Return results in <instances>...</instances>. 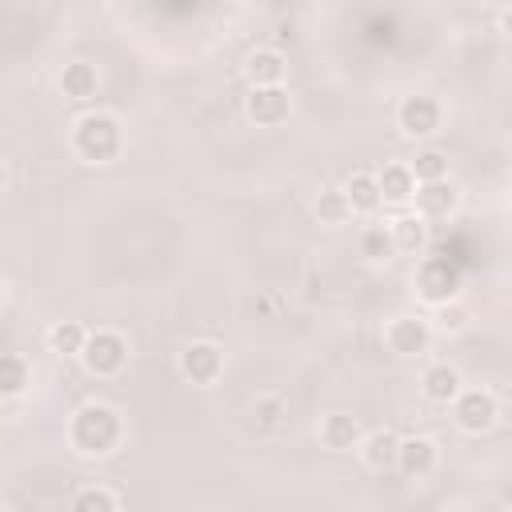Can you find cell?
<instances>
[{"label":"cell","mask_w":512,"mask_h":512,"mask_svg":"<svg viewBox=\"0 0 512 512\" xmlns=\"http://www.w3.org/2000/svg\"><path fill=\"white\" fill-rule=\"evenodd\" d=\"M68 512H120V500H116V492L104 488V484H84V488L72 492Z\"/></svg>","instance_id":"22"},{"label":"cell","mask_w":512,"mask_h":512,"mask_svg":"<svg viewBox=\"0 0 512 512\" xmlns=\"http://www.w3.org/2000/svg\"><path fill=\"white\" fill-rule=\"evenodd\" d=\"M432 332H460L468 324V312L460 304H444V308H432Z\"/></svg>","instance_id":"27"},{"label":"cell","mask_w":512,"mask_h":512,"mask_svg":"<svg viewBox=\"0 0 512 512\" xmlns=\"http://www.w3.org/2000/svg\"><path fill=\"white\" fill-rule=\"evenodd\" d=\"M384 344L396 356H420L432 344V324L424 316H392L384 324Z\"/></svg>","instance_id":"8"},{"label":"cell","mask_w":512,"mask_h":512,"mask_svg":"<svg viewBox=\"0 0 512 512\" xmlns=\"http://www.w3.org/2000/svg\"><path fill=\"white\" fill-rule=\"evenodd\" d=\"M436 460H440L436 440H428V436H404V440H400L396 472H404L408 480H424V476L436 472Z\"/></svg>","instance_id":"12"},{"label":"cell","mask_w":512,"mask_h":512,"mask_svg":"<svg viewBox=\"0 0 512 512\" xmlns=\"http://www.w3.org/2000/svg\"><path fill=\"white\" fill-rule=\"evenodd\" d=\"M344 196H348V204H352V216H372V212L384 208L376 172H352V176L344 180Z\"/></svg>","instance_id":"16"},{"label":"cell","mask_w":512,"mask_h":512,"mask_svg":"<svg viewBox=\"0 0 512 512\" xmlns=\"http://www.w3.org/2000/svg\"><path fill=\"white\" fill-rule=\"evenodd\" d=\"M508 512H512V508H508Z\"/></svg>","instance_id":"30"},{"label":"cell","mask_w":512,"mask_h":512,"mask_svg":"<svg viewBox=\"0 0 512 512\" xmlns=\"http://www.w3.org/2000/svg\"><path fill=\"white\" fill-rule=\"evenodd\" d=\"M56 84H60V92H64L68 100H88V96H96L100 76H96V68H92L88 60H68V64L56 72Z\"/></svg>","instance_id":"17"},{"label":"cell","mask_w":512,"mask_h":512,"mask_svg":"<svg viewBox=\"0 0 512 512\" xmlns=\"http://www.w3.org/2000/svg\"><path fill=\"white\" fill-rule=\"evenodd\" d=\"M68 144L80 160L88 164H108L120 156L124 148V132H120V120L112 112H84L72 120V132H68Z\"/></svg>","instance_id":"2"},{"label":"cell","mask_w":512,"mask_h":512,"mask_svg":"<svg viewBox=\"0 0 512 512\" xmlns=\"http://www.w3.org/2000/svg\"><path fill=\"white\" fill-rule=\"evenodd\" d=\"M388 228H392V244H396V252H420L424 244H428V220H420L416 212H404V216H396V220H388Z\"/></svg>","instance_id":"19"},{"label":"cell","mask_w":512,"mask_h":512,"mask_svg":"<svg viewBox=\"0 0 512 512\" xmlns=\"http://www.w3.org/2000/svg\"><path fill=\"white\" fill-rule=\"evenodd\" d=\"M244 116H248L252 124H260V128L284 124V120L292 116V96H288V88H284V84H280V88H248V96H244Z\"/></svg>","instance_id":"9"},{"label":"cell","mask_w":512,"mask_h":512,"mask_svg":"<svg viewBox=\"0 0 512 512\" xmlns=\"http://www.w3.org/2000/svg\"><path fill=\"white\" fill-rule=\"evenodd\" d=\"M416 184H436V180H448V156L440 148H420L412 160H408Z\"/></svg>","instance_id":"23"},{"label":"cell","mask_w":512,"mask_h":512,"mask_svg":"<svg viewBox=\"0 0 512 512\" xmlns=\"http://www.w3.org/2000/svg\"><path fill=\"white\" fill-rule=\"evenodd\" d=\"M284 416H288V404H284L280 396H272V392L256 396V404H252V420H256L260 432H276V428L284 424Z\"/></svg>","instance_id":"25"},{"label":"cell","mask_w":512,"mask_h":512,"mask_svg":"<svg viewBox=\"0 0 512 512\" xmlns=\"http://www.w3.org/2000/svg\"><path fill=\"white\" fill-rule=\"evenodd\" d=\"M396 124H400V132H404L408 140H428V136H436L440 124H444V108H440L436 96L412 92V96H404V100L396 104Z\"/></svg>","instance_id":"5"},{"label":"cell","mask_w":512,"mask_h":512,"mask_svg":"<svg viewBox=\"0 0 512 512\" xmlns=\"http://www.w3.org/2000/svg\"><path fill=\"white\" fill-rule=\"evenodd\" d=\"M316 436H320V444L332 448V452H352V448H360V440H364L360 420L348 416V412H328V416L320 420Z\"/></svg>","instance_id":"14"},{"label":"cell","mask_w":512,"mask_h":512,"mask_svg":"<svg viewBox=\"0 0 512 512\" xmlns=\"http://www.w3.org/2000/svg\"><path fill=\"white\" fill-rule=\"evenodd\" d=\"M412 284H416V296L428 308H444V304H456V296L464 288V276L448 256H428V260H420Z\"/></svg>","instance_id":"3"},{"label":"cell","mask_w":512,"mask_h":512,"mask_svg":"<svg viewBox=\"0 0 512 512\" xmlns=\"http://www.w3.org/2000/svg\"><path fill=\"white\" fill-rule=\"evenodd\" d=\"M124 436V420L112 404L104 400H88L72 412L68 420V444L80 452V456H108Z\"/></svg>","instance_id":"1"},{"label":"cell","mask_w":512,"mask_h":512,"mask_svg":"<svg viewBox=\"0 0 512 512\" xmlns=\"http://www.w3.org/2000/svg\"><path fill=\"white\" fill-rule=\"evenodd\" d=\"M496 24H500V32H504V36L512 40V4H504V8H500V16H496Z\"/></svg>","instance_id":"28"},{"label":"cell","mask_w":512,"mask_h":512,"mask_svg":"<svg viewBox=\"0 0 512 512\" xmlns=\"http://www.w3.org/2000/svg\"><path fill=\"white\" fill-rule=\"evenodd\" d=\"M80 364H84L92 376L108 380V376H116V372L128 364V340H124L116 328H96V332H88V344H84V352H80Z\"/></svg>","instance_id":"4"},{"label":"cell","mask_w":512,"mask_h":512,"mask_svg":"<svg viewBox=\"0 0 512 512\" xmlns=\"http://www.w3.org/2000/svg\"><path fill=\"white\" fill-rule=\"evenodd\" d=\"M360 252H364L368 260H388V256L396 252L392 228H388V224H368V228L360 232Z\"/></svg>","instance_id":"26"},{"label":"cell","mask_w":512,"mask_h":512,"mask_svg":"<svg viewBox=\"0 0 512 512\" xmlns=\"http://www.w3.org/2000/svg\"><path fill=\"white\" fill-rule=\"evenodd\" d=\"M420 388H424V396H428L432 404H452V400L464 392V376H460L456 364L436 360V364H428V368L420 372Z\"/></svg>","instance_id":"13"},{"label":"cell","mask_w":512,"mask_h":512,"mask_svg":"<svg viewBox=\"0 0 512 512\" xmlns=\"http://www.w3.org/2000/svg\"><path fill=\"white\" fill-rule=\"evenodd\" d=\"M496 416H500V408H496V396L488 388H464L452 400V420H456L460 432L480 436V432H488L496 424Z\"/></svg>","instance_id":"6"},{"label":"cell","mask_w":512,"mask_h":512,"mask_svg":"<svg viewBox=\"0 0 512 512\" xmlns=\"http://www.w3.org/2000/svg\"><path fill=\"white\" fill-rule=\"evenodd\" d=\"M376 180H380V196H384V204H412V196H416V176H412V168L408 164H384L380 172H376Z\"/></svg>","instance_id":"18"},{"label":"cell","mask_w":512,"mask_h":512,"mask_svg":"<svg viewBox=\"0 0 512 512\" xmlns=\"http://www.w3.org/2000/svg\"><path fill=\"white\" fill-rule=\"evenodd\" d=\"M28 384H32V364L20 352H4L0 356V396L4 400H16Z\"/></svg>","instance_id":"20"},{"label":"cell","mask_w":512,"mask_h":512,"mask_svg":"<svg viewBox=\"0 0 512 512\" xmlns=\"http://www.w3.org/2000/svg\"><path fill=\"white\" fill-rule=\"evenodd\" d=\"M4 512H12V508H4Z\"/></svg>","instance_id":"29"},{"label":"cell","mask_w":512,"mask_h":512,"mask_svg":"<svg viewBox=\"0 0 512 512\" xmlns=\"http://www.w3.org/2000/svg\"><path fill=\"white\" fill-rule=\"evenodd\" d=\"M316 216H320V224H328V228H336V224H344L348 216H352V204H348V196H344V188H324L320 196H316Z\"/></svg>","instance_id":"24"},{"label":"cell","mask_w":512,"mask_h":512,"mask_svg":"<svg viewBox=\"0 0 512 512\" xmlns=\"http://www.w3.org/2000/svg\"><path fill=\"white\" fill-rule=\"evenodd\" d=\"M84 344H88V328H84L80 320H56V324L48 328V348H52L56 356H80Z\"/></svg>","instance_id":"21"},{"label":"cell","mask_w":512,"mask_h":512,"mask_svg":"<svg viewBox=\"0 0 512 512\" xmlns=\"http://www.w3.org/2000/svg\"><path fill=\"white\" fill-rule=\"evenodd\" d=\"M356 452H360L364 468H372V472H388V468H396V460H400V436L388 432V428L364 432V440H360Z\"/></svg>","instance_id":"15"},{"label":"cell","mask_w":512,"mask_h":512,"mask_svg":"<svg viewBox=\"0 0 512 512\" xmlns=\"http://www.w3.org/2000/svg\"><path fill=\"white\" fill-rule=\"evenodd\" d=\"M176 368H180V376H184L188 384L208 388V384H216L220 372H224V352H220L216 344H208V340H196V344H188V348L176 356Z\"/></svg>","instance_id":"7"},{"label":"cell","mask_w":512,"mask_h":512,"mask_svg":"<svg viewBox=\"0 0 512 512\" xmlns=\"http://www.w3.org/2000/svg\"><path fill=\"white\" fill-rule=\"evenodd\" d=\"M288 72V60L280 48H252L244 56V80L248 88H280Z\"/></svg>","instance_id":"10"},{"label":"cell","mask_w":512,"mask_h":512,"mask_svg":"<svg viewBox=\"0 0 512 512\" xmlns=\"http://www.w3.org/2000/svg\"><path fill=\"white\" fill-rule=\"evenodd\" d=\"M456 204H460V192H456V184L452 180H436V184H416V196H412V208H416V216L420 220H444V216H452L456 212Z\"/></svg>","instance_id":"11"}]
</instances>
